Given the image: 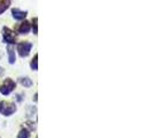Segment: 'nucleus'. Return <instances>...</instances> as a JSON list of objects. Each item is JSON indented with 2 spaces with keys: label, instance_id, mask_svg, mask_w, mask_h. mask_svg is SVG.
I'll list each match as a JSON object with an SVG mask.
<instances>
[{
  "label": "nucleus",
  "instance_id": "1",
  "mask_svg": "<svg viewBox=\"0 0 153 138\" xmlns=\"http://www.w3.org/2000/svg\"><path fill=\"white\" fill-rule=\"evenodd\" d=\"M2 37H4V42L5 43H7L9 45H12V44H15L16 43V35L14 31H12L9 28H4L2 29Z\"/></svg>",
  "mask_w": 153,
  "mask_h": 138
},
{
  "label": "nucleus",
  "instance_id": "2",
  "mask_svg": "<svg viewBox=\"0 0 153 138\" xmlns=\"http://www.w3.org/2000/svg\"><path fill=\"white\" fill-rule=\"evenodd\" d=\"M16 111V107L14 104L12 102H8V101H1L0 102V113L2 115H8L13 114Z\"/></svg>",
  "mask_w": 153,
  "mask_h": 138
},
{
  "label": "nucleus",
  "instance_id": "3",
  "mask_svg": "<svg viewBox=\"0 0 153 138\" xmlns=\"http://www.w3.org/2000/svg\"><path fill=\"white\" fill-rule=\"evenodd\" d=\"M14 88H15V82L12 81L10 78H6L5 82L2 83V85L0 86V92L4 96H7V94H9L10 92L14 90Z\"/></svg>",
  "mask_w": 153,
  "mask_h": 138
},
{
  "label": "nucleus",
  "instance_id": "4",
  "mask_svg": "<svg viewBox=\"0 0 153 138\" xmlns=\"http://www.w3.org/2000/svg\"><path fill=\"white\" fill-rule=\"evenodd\" d=\"M31 47H32V44L29 43V42H22L17 45V51H19V54L24 58V56H28L29 53L31 51Z\"/></svg>",
  "mask_w": 153,
  "mask_h": 138
},
{
  "label": "nucleus",
  "instance_id": "5",
  "mask_svg": "<svg viewBox=\"0 0 153 138\" xmlns=\"http://www.w3.org/2000/svg\"><path fill=\"white\" fill-rule=\"evenodd\" d=\"M12 14H13V17L15 20H23L27 16V12H23L19 8H13L12 9Z\"/></svg>",
  "mask_w": 153,
  "mask_h": 138
},
{
  "label": "nucleus",
  "instance_id": "6",
  "mask_svg": "<svg viewBox=\"0 0 153 138\" xmlns=\"http://www.w3.org/2000/svg\"><path fill=\"white\" fill-rule=\"evenodd\" d=\"M29 31H30V23L28 21L21 23V25L19 27V32L22 35H27V33H29Z\"/></svg>",
  "mask_w": 153,
  "mask_h": 138
},
{
  "label": "nucleus",
  "instance_id": "7",
  "mask_svg": "<svg viewBox=\"0 0 153 138\" xmlns=\"http://www.w3.org/2000/svg\"><path fill=\"white\" fill-rule=\"evenodd\" d=\"M10 4H12V0H0V15L9 8L10 6Z\"/></svg>",
  "mask_w": 153,
  "mask_h": 138
},
{
  "label": "nucleus",
  "instance_id": "8",
  "mask_svg": "<svg viewBox=\"0 0 153 138\" xmlns=\"http://www.w3.org/2000/svg\"><path fill=\"white\" fill-rule=\"evenodd\" d=\"M8 51V58H9V63H14L15 62V51L12 45H8L7 47Z\"/></svg>",
  "mask_w": 153,
  "mask_h": 138
},
{
  "label": "nucleus",
  "instance_id": "9",
  "mask_svg": "<svg viewBox=\"0 0 153 138\" xmlns=\"http://www.w3.org/2000/svg\"><path fill=\"white\" fill-rule=\"evenodd\" d=\"M20 83L22 85H24L25 88H30L31 85H32V81H31L30 78H28V77H24V78L20 79Z\"/></svg>",
  "mask_w": 153,
  "mask_h": 138
},
{
  "label": "nucleus",
  "instance_id": "10",
  "mask_svg": "<svg viewBox=\"0 0 153 138\" xmlns=\"http://www.w3.org/2000/svg\"><path fill=\"white\" fill-rule=\"evenodd\" d=\"M17 138H30V132L27 130V129H22L20 131Z\"/></svg>",
  "mask_w": 153,
  "mask_h": 138
},
{
  "label": "nucleus",
  "instance_id": "11",
  "mask_svg": "<svg viewBox=\"0 0 153 138\" xmlns=\"http://www.w3.org/2000/svg\"><path fill=\"white\" fill-rule=\"evenodd\" d=\"M37 60H38V55L36 54L35 58H33L32 61H31V68L33 69V70H37V69H38V61H37Z\"/></svg>",
  "mask_w": 153,
  "mask_h": 138
},
{
  "label": "nucleus",
  "instance_id": "12",
  "mask_svg": "<svg viewBox=\"0 0 153 138\" xmlns=\"http://www.w3.org/2000/svg\"><path fill=\"white\" fill-rule=\"evenodd\" d=\"M37 21H38V19H37V17L32 19V30H33V33H35V35H37V33H38V29H37Z\"/></svg>",
  "mask_w": 153,
  "mask_h": 138
}]
</instances>
